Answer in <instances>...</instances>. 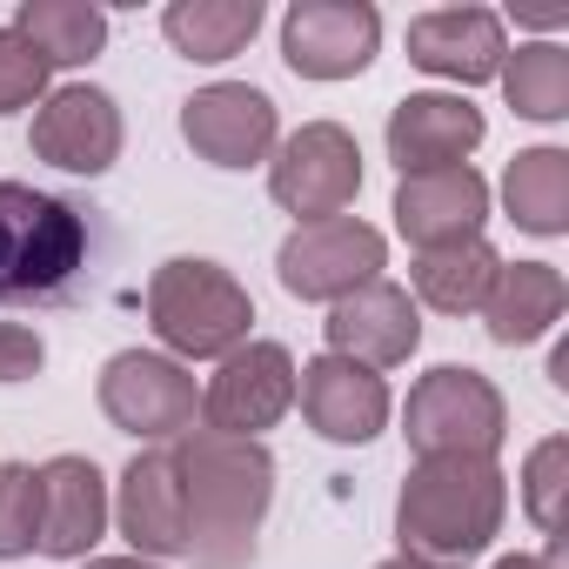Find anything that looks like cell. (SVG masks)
I'll list each match as a JSON object with an SVG mask.
<instances>
[{
	"label": "cell",
	"mask_w": 569,
	"mask_h": 569,
	"mask_svg": "<svg viewBox=\"0 0 569 569\" xmlns=\"http://www.w3.org/2000/svg\"><path fill=\"white\" fill-rule=\"evenodd\" d=\"M188 509V562L194 569H248L261 549V522L274 502V456L261 442L188 429L168 442Z\"/></svg>",
	"instance_id": "obj_1"
},
{
	"label": "cell",
	"mask_w": 569,
	"mask_h": 569,
	"mask_svg": "<svg viewBox=\"0 0 569 569\" xmlns=\"http://www.w3.org/2000/svg\"><path fill=\"white\" fill-rule=\"evenodd\" d=\"M509 509V482L496 456H422L396 496V542L422 569L476 562Z\"/></svg>",
	"instance_id": "obj_2"
},
{
	"label": "cell",
	"mask_w": 569,
	"mask_h": 569,
	"mask_svg": "<svg viewBox=\"0 0 569 569\" xmlns=\"http://www.w3.org/2000/svg\"><path fill=\"white\" fill-rule=\"evenodd\" d=\"M94 228L74 201L0 181V302H54L88 274Z\"/></svg>",
	"instance_id": "obj_3"
},
{
	"label": "cell",
	"mask_w": 569,
	"mask_h": 569,
	"mask_svg": "<svg viewBox=\"0 0 569 569\" xmlns=\"http://www.w3.org/2000/svg\"><path fill=\"white\" fill-rule=\"evenodd\" d=\"M148 329L174 362H221L248 342L254 302L208 254H174L148 274Z\"/></svg>",
	"instance_id": "obj_4"
},
{
	"label": "cell",
	"mask_w": 569,
	"mask_h": 569,
	"mask_svg": "<svg viewBox=\"0 0 569 569\" xmlns=\"http://www.w3.org/2000/svg\"><path fill=\"white\" fill-rule=\"evenodd\" d=\"M402 436H409L416 462H422V456H496L502 436H509L502 389H496L482 369L442 362V369H429V376L409 389Z\"/></svg>",
	"instance_id": "obj_5"
},
{
	"label": "cell",
	"mask_w": 569,
	"mask_h": 569,
	"mask_svg": "<svg viewBox=\"0 0 569 569\" xmlns=\"http://www.w3.org/2000/svg\"><path fill=\"white\" fill-rule=\"evenodd\" d=\"M389 241L382 228H369L362 214H329V221H302L289 241L274 248V274L296 302H342L369 281H382Z\"/></svg>",
	"instance_id": "obj_6"
},
{
	"label": "cell",
	"mask_w": 569,
	"mask_h": 569,
	"mask_svg": "<svg viewBox=\"0 0 569 569\" xmlns=\"http://www.w3.org/2000/svg\"><path fill=\"white\" fill-rule=\"evenodd\" d=\"M94 396H101V416H108L121 436H134V442H181V436L194 429V416H201L194 376H188L174 356H154V349H121V356H108Z\"/></svg>",
	"instance_id": "obj_7"
},
{
	"label": "cell",
	"mask_w": 569,
	"mask_h": 569,
	"mask_svg": "<svg viewBox=\"0 0 569 569\" xmlns=\"http://www.w3.org/2000/svg\"><path fill=\"white\" fill-rule=\"evenodd\" d=\"M268 194L302 214V221H329V214H349L356 194H362V148L342 121H309L296 128L289 141L274 148L268 161Z\"/></svg>",
	"instance_id": "obj_8"
},
{
	"label": "cell",
	"mask_w": 569,
	"mask_h": 569,
	"mask_svg": "<svg viewBox=\"0 0 569 569\" xmlns=\"http://www.w3.org/2000/svg\"><path fill=\"white\" fill-rule=\"evenodd\" d=\"M289 409H296V356L281 342H241L201 389V429L234 442H261V429H274Z\"/></svg>",
	"instance_id": "obj_9"
},
{
	"label": "cell",
	"mask_w": 569,
	"mask_h": 569,
	"mask_svg": "<svg viewBox=\"0 0 569 569\" xmlns=\"http://www.w3.org/2000/svg\"><path fill=\"white\" fill-rule=\"evenodd\" d=\"M382 48V14L369 0H296L281 14V61L302 81H356Z\"/></svg>",
	"instance_id": "obj_10"
},
{
	"label": "cell",
	"mask_w": 569,
	"mask_h": 569,
	"mask_svg": "<svg viewBox=\"0 0 569 569\" xmlns=\"http://www.w3.org/2000/svg\"><path fill=\"white\" fill-rule=\"evenodd\" d=\"M181 141L208 168H254L281 141V114L254 81H214L181 101Z\"/></svg>",
	"instance_id": "obj_11"
},
{
	"label": "cell",
	"mask_w": 569,
	"mask_h": 569,
	"mask_svg": "<svg viewBox=\"0 0 569 569\" xmlns=\"http://www.w3.org/2000/svg\"><path fill=\"white\" fill-rule=\"evenodd\" d=\"M121 141H128V128H121L114 94L108 88H88V81L54 88L34 108V128H28V148L48 168H61V174H108L121 161Z\"/></svg>",
	"instance_id": "obj_12"
},
{
	"label": "cell",
	"mask_w": 569,
	"mask_h": 569,
	"mask_svg": "<svg viewBox=\"0 0 569 569\" xmlns=\"http://www.w3.org/2000/svg\"><path fill=\"white\" fill-rule=\"evenodd\" d=\"M296 402H302V416H309V429L322 436V442H342V449H356V442H376L382 429H389V382L376 376V369H362V362H349V356H316V362H302L296 369Z\"/></svg>",
	"instance_id": "obj_13"
},
{
	"label": "cell",
	"mask_w": 569,
	"mask_h": 569,
	"mask_svg": "<svg viewBox=\"0 0 569 569\" xmlns=\"http://www.w3.org/2000/svg\"><path fill=\"white\" fill-rule=\"evenodd\" d=\"M489 121L482 108H469L462 94H402L389 108V161L396 174H436V168H469V154L482 148Z\"/></svg>",
	"instance_id": "obj_14"
},
{
	"label": "cell",
	"mask_w": 569,
	"mask_h": 569,
	"mask_svg": "<svg viewBox=\"0 0 569 569\" xmlns=\"http://www.w3.org/2000/svg\"><path fill=\"white\" fill-rule=\"evenodd\" d=\"M396 228L416 254L476 241L489 221V181L476 168H436V174H402L396 181Z\"/></svg>",
	"instance_id": "obj_15"
},
{
	"label": "cell",
	"mask_w": 569,
	"mask_h": 569,
	"mask_svg": "<svg viewBox=\"0 0 569 569\" xmlns=\"http://www.w3.org/2000/svg\"><path fill=\"white\" fill-rule=\"evenodd\" d=\"M322 329H329V356H349L376 376L409 362L416 342H422V316H416V296L402 281H369V289L342 296Z\"/></svg>",
	"instance_id": "obj_16"
},
{
	"label": "cell",
	"mask_w": 569,
	"mask_h": 569,
	"mask_svg": "<svg viewBox=\"0 0 569 569\" xmlns=\"http://www.w3.org/2000/svg\"><path fill=\"white\" fill-rule=\"evenodd\" d=\"M114 522V496H108V476L88 462V456H54L41 462V556L54 562H88L94 542L108 536Z\"/></svg>",
	"instance_id": "obj_17"
},
{
	"label": "cell",
	"mask_w": 569,
	"mask_h": 569,
	"mask_svg": "<svg viewBox=\"0 0 569 569\" xmlns=\"http://www.w3.org/2000/svg\"><path fill=\"white\" fill-rule=\"evenodd\" d=\"M509 41H502V14L496 8H436L409 21V61L436 81L456 88H482L496 81Z\"/></svg>",
	"instance_id": "obj_18"
},
{
	"label": "cell",
	"mask_w": 569,
	"mask_h": 569,
	"mask_svg": "<svg viewBox=\"0 0 569 569\" xmlns=\"http://www.w3.org/2000/svg\"><path fill=\"white\" fill-rule=\"evenodd\" d=\"M114 522L134 542L141 562L161 556H188V509H181V476L168 449H141L121 469V496H114Z\"/></svg>",
	"instance_id": "obj_19"
},
{
	"label": "cell",
	"mask_w": 569,
	"mask_h": 569,
	"mask_svg": "<svg viewBox=\"0 0 569 569\" xmlns=\"http://www.w3.org/2000/svg\"><path fill=\"white\" fill-rule=\"evenodd\" d=\"M569 309V289H562V268L549 261H502L496 281H489V302H482V329L496 349H529L542 342Z\"/></svg>",
	"instance_id": "obj_20"
},
{
	"label": "cell",
	"mask_w": 569,
	"mask_h": 569,
	"mask_svg": "<svg viewBox=\"0 0 569 569\" xmlns=\"http://www.w3.org/2000/svg\"><path fill=\"white\" fill-rule=\"evenodd\" d=\"M261 28V0H168L161 14V34L181 61H201V68H221L234 61Z\"/></svg>",
	"instance_id": "obj_21"
},
{
	"label": "cell",
	"mask_w": 569,
	"mask_h": 569,
	"mask_svg": "<svg viewBox=\"0 0 569 569\" xmlns=\"http://www.w3.org/2000/svg\"><path fill=\"white\" fill-rule=\"evenodd\" d=\"M496 268H502V254L476 234V241H456V248H429V254H416L409 281H416V296H422L436 316H482Z\"/></svg>",
	"instance_id": "obj_22"
},
{
	"label": "cell",
	"mask_w": 569,
	"mask_h": 569,
	"mask_svg": "<svg viewBox=\"0 0 569 569\" xmlns=\"http://www.w3.org/2000/svg\"><path fill=\"white\" fill-rule=\"evenodd\" d=\"M14 34L48 61V68H88L108 48V14L88 0H21Z\"/></svg>",
	"instance_id": "obj_23"
},
{
	"label": "cell",
	"mask_w": 569,
	"mask_h": 569,
	"mask_svg": "<svg viewBox=\"0 0 569 569\" xmlns=\"http://www.w3.org/2000/svg\"><path fill=\"white\" fill-rule=\"evenodd\" d=\"M502 208L522 234H562L569 228V154L562 148H522L502 174Z\"/></svg>",
	"instance_id": "obj_24"
},
{
	"label": "cell",
	"mask_w": 569,
	"mask_h": 569,
	"mask_svg": "<svg viewBox=\"0 0 569 569\" xmlns=\"http://www.w3.org/2000/svg\"><path fill=\"white\" fill-rule=\"evenodd\" d=\"M496 81L522 121H562L569 114V48H556V41H529V48L502 54Z\"/></svg>",
	"instance_id": "obj_25"
},
{
	"label": "cell",
	"mask_w": 569,
	"mask_h": 569,
	"mask_svg": "<svg viewBox=\"0 0 569 569\" xmlns=\"http://www.w3.org/2000/svg\"><path fill=\"white\" fill-rule=\"evenodd\" d=\"M34 542H41V469L0 462V562L34 556Z\"/></svg>",
	"instance_id": "obj_26"
},
{
	"label": "cell",
	"mask_w": 569,
	"mask_h": 569,
	"mask_svg": "<svg viewBox=\"0 0 569 569\" xmlns=\"http://www.w3.org/2000/svg\"><path fill=\"white\" fill-rule=\"evenodd\" d=\"M562 482H569V442L562 436H542L522 462V509L542 536L562 529Z\"/></svg>",
	"instance_id": "obj_27"
},
{
	"label": "cell",
	"mask_w": 569,
	"mask_h": 569,
	"mask_svg": "<svg viewBox=\"0 0 569 569\" xmlns=\"http://www.w3.org/2000/svg\"><path fill=\"white\" fill-rule=\"evenodd\" d=\"M48 61L14 34V28H0V114H21V108H41L48 101Z\"/></svg>",
	"instance_id": "obj_28"
},
{
	"label": "cell",
	"mask_w": 569,
	"mask_h": 569,
	"mask_svg": "<svg viewBox=\"0 0 569 569\" xmlns=\"http://www.w3.org/2000/svg\"><path fill=\"white\" fill-rule=\"evenodd\" d=\"M48 362V342L21 322H0V382H34Z\"/></svg>",
	"instance_id": "obj_29"
},
{
	"label": "cell",
	"mask_w": 569,
	"mask_h": 569,
	"mask_svg": "<svg viewBox=\"0 0 569 569\" xmlns=\"http://www.w3.org/2000/svg\"><path fill=\"white\" fill-rule=\"evenodd\" d=\"M81 569H161V562H141V556H88Z\"/></svg>",
	"instance_id": "obj_30"
},
{
	"label": "cell",
	"mask_w": 569,
	"mask_h": 569,
	"mask_svg": "<svg viewBox=\"0 0 569 569\" xmlns=\"http://www.w3.org/2000/svg\"><path fill=\"white\" fill-rule=\"evenodd\" d=\"M549 382L569 389V342H556V356H549Z\"/></svg>",
	"instance_id": "obj_31"
},
{
	"label": "cell",
	"mask_w": 569,
	"mask_h": 569,
	"mask_svg": "<svg viewBox=\"0 0 569 569\" xmlns=\"http://www.w3.org/2000/svg\"><path fill=\"white\" fill-rule=\"evenodd\" d=\"M496 569H556V556H502Z\"/></svg>",
	"instance_id": "obj_32"
},
{
	"label": "cell",
	"mask_w": 569,
	"mask_h": 569,
	"mask_svg": "<svg viewBox=\"0 0 569 569\" xmlns=\"http://www.w3.org/2000/svg\"><path fill=\"white\" fill-rule=\"evenodd\" d=\"M376 569H422V562H409V556H389V562H376Z\"/></svg>",
	"instance_id": "obj_33"
}]
</instances>
